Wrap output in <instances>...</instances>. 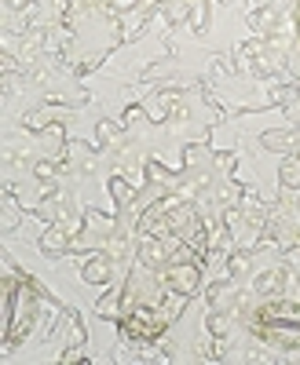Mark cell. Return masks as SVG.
Returning <instances> with one entry per match:
<instances>
[{"instance_id": "obj_1", "label": "cell", "mask_w": 300, "mask_h": 365, "mask_svg": "<svg viewBox=\"0 0 300 365\" xmlns=\"http://www.w3.org/2000/svg\"><path fill=\"white\" fill-rule=\"evenodd\" d=\"M249 329L264 344L279 351H300V303L296 299H264L249 314Z\"/></svg>"}, {"instance_id": "obj_3", "label": "cell", "mask_w": 300, "mask_h": 365, "mask_svg": "<svg viewBox=\"0 0 300 365\" xmlns=\"http://www.w3.org/2000/svg\"><path fill=\"white\" fill-rule=\"evenodd\" d=\"M296 37H300V4H296Z\"/></svg>"}, {"instance_id": "obj_2", "label": "cell", "mask_w": 300, "mask_h": 365, "mask_svg": "<svg viewBox=\"0 0 300 365\" xmlns=\"http://www.w3.org/2000/svg\"><path fill=\"white\" fill-rule=\"evenodd\" d=\"M34 322V289L22 278L4 282V344H19Z\"/></svg>"}]
</instances>
